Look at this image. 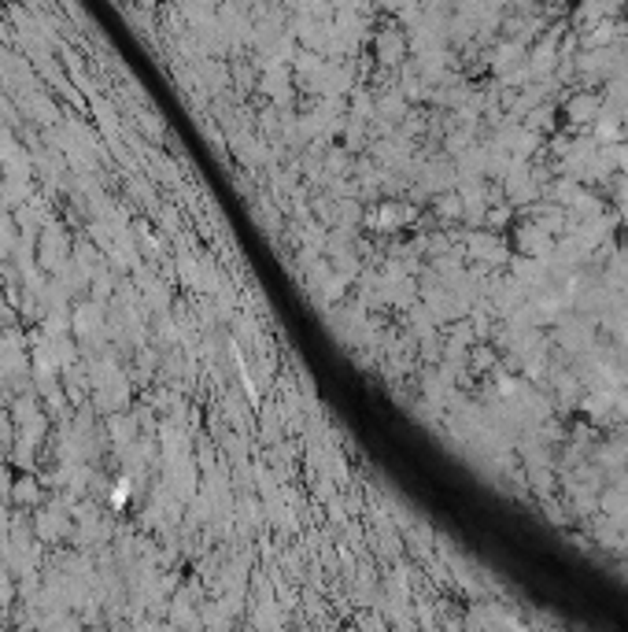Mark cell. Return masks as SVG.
Returning <instances> with one entry per match:
<instances>
[{"label": "cell", "mask_w": 628, "mask_h": 632, "mask_svg": "<svg viewBox=\"0 0 628 632\" xmlns=\"http://www.w3.org/2000/svg\"><path fill=\"white\" fill-rule=\"evenodd\" d=\"M569 119H573V122H592V119H599V100H595L592 93L573 97V100H569Z\"/></svg>", "instance_id": "1"}, {"label": "cell", "mask_w": 628, "mask_h": 632, "mask_svg": "<svg viewBox=\"0 0 628 632\" xmlns=\"http://www.w3.org/2000/svg\"><path fill=\"white\" fill-rule=\"evenodd\" d=\"M547 126H554V111L551 107H536L529 115V130L536 133V130H547Z\"/></svg>", "instance_id": "2"}, {"label": "cell", "mask_w": 628, "mask_h": 632, "mask_svg": "<svg viewBox=\"0 0 628 632\" xmlns=\"http://www.w3.org/2000/svg\"><path fill=\"white\" fill-rule=\"evenodd\" d=\"M488 367H496V355H491L488 348H477L474 352V370H488Z\"/></svg>", "instance_id": "3"}]
</instances>
